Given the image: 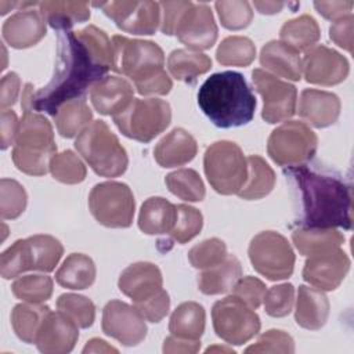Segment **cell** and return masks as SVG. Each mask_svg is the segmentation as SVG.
Returning a JSON list of instances; mask_svg holds the SVG:
<instances>
[{
  "label": "cell",
  "mask_w": 354,
  "mask_h": 354,
  "mask_svg": "<svg viewBox=\"0 0 354 354\" xmlns=\"http://www.w3.org/2000/svg\"><path fill=\"white\" fill-rule=\"evenodd\" d=\"M254 8L260 12V14H277L279 11H282L283 7L289 6V3L285 1H253Z\"/></svg>",
  "instance_id": "680465c9"
},
{
  "label": "cell",
  "mask_w": 354,
  "mask_h": 354,
  "mask_svg": "<svg viewBox=\"0 0 354 354\" xmlns=\"http://www.w3.org/2000/svg\"><path fill=\"white\" fill-rule=\"evenodd\" d=\"M58 133L65 138L79 136L91 122L93 112L84 97L65 102L53 116Z\"/></svg>",
  "instance_id": "d590c367"
},
{
  "label": "cell",
  "mask_w": 354,
  "mask_h": 354,
  "mask_svg": "<svg viewBox=\"0 0 354 354\" xmlns=\"http://www.w3.org/2000/svg\"><path fill=\"white\" fill-rule=\"evenodd\" d=\"M163 285L159 267L149 261H137L124 268L119 277V290L133 303L142 301L158 293Z\"/></svg>",
  "instance_id": "44dd1931"
},
{
  "label": "cell",
  "mask_w": 354,
  "mask_h": 354,
  "mask_svg": "<svg viewBox=\"0 0 354 354\" xmlns=\"http://www.w3.org/2000/svg\"><path fill=\"white\" fill-rule=\"evenodd\" d=\"M301 71L306 82L319 86H335L346 80L350 65L344 55L326 46H314L304 53Z\"/></svg>",
  "instance_id": "ac0fdd59"
},
{
  "label": "cell",
  "mask_w": 354,
  "mask_h": 354,
  "mask_svg": "<svg viewBox=\"0 0 354 354\" xmlns=\"http://www.w3.org/2000/svg\"><path fill=\"white\" fill-rule=\"evenodd\" d=\"M350 270V259L340 249L333 248L307 256L303 268V279L319 290H335Z\"/></svg>",
  "instance_id": "d6986e66"
},
{
  "label": "cell",
  "mask_w": 354,
  "mask_h": 354,
  "mask_svg": "<svg viewBox=\"0 0 354 354\" xmlns=\"http://www.w3.org/2000/svg\"><path fill=\"white\" fill-rule=\"evenodd\" d=\"M256 91L263 98L261 118L270 123L288 120L296 112L297 90L293 84L281 80L264 69L256 68L252 72Z\"/></svg>",
  "instance_id": "9a60e30c"
},
{
  "label": "cell",
  "mask_w": 354,
  "mask_h": 354,
  "mask_svg": "<svg viewBox=\"0 0 354 354\" xmlns=\"http://www.w3.org/2000/svg\"><path fill=\"white\" fill-rule=\"evenodd\" d=\"M50 311L48 306L39 303L17 304L11 311V325L18 339L29 344L35 343L37 330Z\"/></svg>",
  "instance_id": "74e56055"
},
{
  "label": "cell",
  "mask_w": 354,
  "mask_h": 354,
  "mask_svg": "<svg viewBox=\"0 0 354 354\" xmlns=\"http://www.w3.org/2000/svg\"><path fill=\"white\" fill-rule=\"evenodd\" d=\"M39 11L44 21L58 32L71 30L73 25L90 18L86 1H40Z\"/></svg>",
  "instance_id": "f546056e"
},
{
  "label": "cell",
  "mask_w": 354,
  "mask_h": 354,
  "mask_svg": "<svg viewBox=\"0 0 354 354\" xmlns=\"http://www.w3.org/2000/svg\"><path fill=\"white\" fill-rule=\"evenodd\" d=\"M75 148L98 176L119 177L127 169L126 149L104 120L91 122L75 140Z\"/></svg>",
  "instance_id": "52a82bcc"
},
{
  "label": "cell",
  "mask_w": 354,
  "mask_h": 354,
  "mask_svg": "<svg viewBox=\"0 0 354 354\" xmlns=\"http://www.w3.org/2000/svg\"><path fill=\"white\" fill-rule=\"evenodd\" d=\"M212 351H227V353H234L232 348H225V347H220V346H213V347H207L206 353H212Z\"/></svg>",
  "instance_id": "6125c7cd"
},
{
  "label": "cell",
  "mask_w": 354,
  "mask_h": 354,
  "mask_svg": "<svg viewBox=\"0 0 354 354\" xmlns=\"http://www.w3.org/2000/svg\"><path fill=\"white\" fill-rule=\"evenodd\" d=\"M119 131L127 138L149 142L163 133L171 122V108L159 98H133L118 115L112 116Z\"/></svg>",
  "instance_id": "30bf717a"
},
{
  "label": "cell",
  "mask_w": 354,
  "mask_h": 354,
  "mask_svg": "<svg viewBox=\"0 0 354 354\" xmlns=\"http://www.w3.org/2000/svg\"><path fill=\"white\" fill-rule=\"evenodd\" d=\"M212 59L202 53L185 48L173 50L167 58V69L170 75L181 82L194 83L199 75L209 72Z\"/></svg>",
  "instance_id": "e575fe53"
},
{
  "label": "cell",
  "mask_w": 354,
  "mask_h": 354,
  "mask_svg": "<svg viewBox=\"0 0 354 354\" xmlns=\"http://www.w3.org/2000/svg\"><path fill=\"white\" fill-rule=\"evenodd\" d=\"M28 203L25 188L15 180L1 178L0 181V216L3 220L19 217Z\"/></svg>",
  "instance_id": "ee69618b"
},
{
  "label": "cell",
  "mask_w": 354,
  "mask_h": 354,
  "mask_svg": "<svg viewBox=\"0 0 354 354\" xmlns=\"http://www.w3.org/2000/svg\"><path fill=\"white\" fill-rule=\"evenodd\" d=\"M318 148L317 134L299 120H288L274 129L267 141L268 156L282 167L308 163Z\"/></svg>",
  "instance_id": "8fae6325"
},
{
  "label": "cell",
  "mask_w": 354,
  "mask_h": 354,
  "mask_svg": "<svg viewBox=\"0 0 354 354\" xmlns=\"http://www.w3.org/2000/svg\"><path fill=\"white\" fill-rule=\"evenodd\" d=\"M177 217L173 230L169 232L177 243H187L194 239L202 230V213L189 205H176Z\"/></svg>",
  "instance_id": "f6af8a7d"
},
{
  "label": "cell",
  "mask_w": 354,
  "mask_h": 354,
  "mask_svg": "<svg viewBox=\"0 0 354 354\" xmlns=\"http://www.w3.org/2000/svg\"><path fill=\"white\" fill-rule=\"evenodd\" d=\"M14 7H19V3L1 0V1H0V14L4 15V14H7V12H8L11 8H14Z\"/></svg>",
  "instance_id": "94428289"
},
{
  "label": "cell",
  "mask_w": 354,
  "mask_h": 354,
  "mask_svg": "<svg viewBox=\"0 0 354 354\" xmlns=\"http://www.w3.org/2000/svg\"><path fill=\"white\" fill-rule=\"evenodd\" d=\"M196 152V140L187 130L176 127L156 144L153 158L162 167H177L191 162Z\"/></svg>",
  "instance_id": "484cf974"
},
{
  "label": "cell",
  "mask_w": 354,
  "mask_h": 354,
  "mask_svg": "<svg viewBox=\"0 0 354 354\" xmlns=\"http://www.w3.org/2000/svg\"><path fill=\"white\" fill-rule=\"evenodd\" d=\"M64 254L61 242L46 234L15 241L1 253L0 272L6 279L19 277L25 271L50 272Z\"/></svg>",
  "instance_id": "ba28073f"
},
{
  "label": "cell",
  "mask_w": 354,
  "mask_h": 354,
  "mask_svg": "<svg viewBox=\"0 0 354 354\" xmlns=\"http://www.w3.org/2000/svg\"><path fill=\"white\" fill-rule=\"evenodd\" d=\"M227 254L225 243L218 238H210L192 246L188 252V260L192 267L206 270L223 261Z\"/></svg>",
  "instance_id": "7dc6e473"
},
{
  "label": "cell",
  "mask_w": 354,
  "mask_h": 354,
  "mask_svg": "<svg viewBox=\"0 0 354 354\" xmlns=\"http://www.w3.org/2000/svg\"><path fill=\"white\" fill-rule=\"evenodd\" d=\"M160 32L177 36L189 50L210 48L217 40V25L210 7L205 3L162 1Z\"/></svg>",
  "instance_id": "5b68a950"
},
{
  "label": "cell",
  "mask_w": 354,
  "mask_h": 354,
  "mask_svg": "<svg viewBox=\"0 0 354 354\" xmlns=\"http://www.w3.org/2000/svg\"><path fill=\"white\" fill-rule=\"evenodd\" d=\"M201 348L199 340H189L177 336H169L163 343V353H196Z\"/></svg>",
  "instance_id": "6f0895ef"
},
{
  "label": "cell",
  "mask_w": 354,
  "mask_h": 354,
  "mask_svg": "<svg viewBox=\"0 0 354 354\" xmlns=\"http://www.w3.org/2000/svg\"><path fill=\"white\" fill-rule=\"evenodd\" d=\"M353 1H314L315 10L326 19L336 21L344 15L351 14Z\"/></svg>",
  "instance_id": "11a10c76"
},
{
  "label": "cell",
  "mask_w": 354,
  "mask_h": 354,
  "mask_svg": "<svg viewBox=\"0 0 354 354\" xmlns=\"http://www.w3.org/2000/svg\"><path fill=\"white\" fill-rule=\"evenodd\" d=\"M19 130V122L17 113L11 109L1 111V149H7L15 142Z\"/></svg>",
  "instance_id": "9f6ffc18"
},
{
  "label": "cell",
  "mask_w": 354,
  "mask_h": 354,
  "mask_svg": "<svg viewBox=\"0 0 354 354\" xmlns=\"http://www.w3.org/2000/svg\"><path fill=\"white\" fill-rule=\"evenodd\" d=\"M198 105L220 129L248 124L256 109V98L242 73L217 72L207 77L198 91Z\"/></svg>",
  "instance_id": "3957f363"
},
{
  "label": "cell",
  "mask_w": 354,
  "mask_h": 354,
  "mask_svg": "<svg viewBox=\"0 0 354 354\" xmlns=\"http://www.w3.org/2000/svg\"><path fill=\"white\" fill-rule=\"evenodd\" d=\"M245 353H295L293 337L281 329H270L260 335L256 343L245 348Z\"/></svg>",
  "instance_id": "681fc988"
},
{
  "label": "cell",
  "mask_w": 354,
  "mask_h": 354,
  "mask_svg": "<svg viewBox=\"0 0 354 354\" xmlns=\"http://www.w3.org/2000/svg\"><path fill=\"white\" fill-rule=\"evenodd\" d=\"M292 241L303 256H311L344 243V235L336 228L299 227L292 232Z\"/></svg>",
  "instance_id": "d6a6232c"
},
{
  "label": "cell",
  "mask_w": 354,
  "mask_h": 354,
  "mask_svg": "<svg viewBox=\"0 0 354 354\" xmlns=\"http://www.w3.org/2000/svg\"><path fill=\"white\" fill-rule=\"evenodd\" d=\"M203 170L216 192L236 195L248 177V160L238 144L221 140L206 148Z\"/></svg>",
  "instance_id": "9c48e42d"
},
{
  "label": "cell",
  "mask_w": 354,
  "mask_h": 354,
  "mask_svg": "<svg viewBox=\"0 0 354 354\" xmlns=\"http://www.w3.org/2000/svg\"><path fill=\"white\" fill-rule=\"evenodd\" d=\"M79 339V326L62 311H50L43 319L35 344L44 354L71 353Z\"/></svg>",
  "instance_id": "ffe728a7"
},
{
  "label": "cell",
  "mask_w": 354,
  "mask_h": 354,
  "mask_svg": "<svg viewBox=\"0 0 354 354\" xmlns=\"http://www.w3.org/2000/svg\"><path fill=\"white\" fill-rule=\"evenodd\" d=\"M112 68L113 44L102 29L88 25L77 32H59L51 80L39 90L28 83L21 106L24 112L43 111L54 116L59 106L83 97Z\"/></svg>",
  "instance_id": "6da1fadb"
},
{
  "label": "cell",
  "mask_w": 354,
  "mask_h": 354,
  "mask_svg": "<svg viewBox=\"0 0 354 354\" xmlns=\"http://www.w3.org/2000/svg\"><path fill=\"white\" fill-rule=\"evenodd\" d=\"M55 155L51 123L40 113L24 112L11 153L15 167L29 176H44Z\"/></svg>",
  "instance_id": "8992f818"
},
{
  "label": "cell",
  "mask_w": 354,
  "mask_h": 354,
  "mask_svg": "<svg viewBox=\"0 0 354 354\" xmlns=\"http://www.w3.org/2000/svg\"><path fill=\"white\" fill-rule=\"evenodd\" d=\"M266 288L267 286L264 285V282L256 277H241L232 288V295L242 300L245 304H248L250 308L256 310L260 307L264 299V295L267 292Z\"/></svg>",
  "instance_id": "f907efd6"
},
{
  "label": "cell",
  "mask_w": 354,
  "mask_h": 354,
  "mask_svg": "<svg viewBox=\"0 0 354 354\" xmlns=\"http://www.w3.org/2000/svg\"><path fill=\"white\" fill-rule=\"evenodd\" d=\"M134 307L140 311V314L149 322H159L162 321L169 310H170V299L169 295L165 289H160L158 293H155L153 296L134 303Z\"/></svg>",
  "instance_id": "816d5d0a"
},
{
  "label": "cell",
  "mask_w": 354,
  "mask_h": 354,
  "mask_svg": "<svg viewBox=\"0 0 354 354\" xmlns=\"http://www.w3.org/2000/svg\"><path fill=\"white\" fill-rule=\"evenodd\" d=\"M50 173L54 180L62 184H79L86 178L87 169L82 159L72 151L66 149L57 153L50 162Z\"/></svg>",
  "instance_id": "b9f144b4"
},
{
  "label": "cell",
  "mask_w": 354,
  "mask_h": 354,
  "mask_svg": "<svg viewBox=\"0 0 354 354\" xmlns=\"http://www.w3.org/2000/svg\"><path fill=\"white\" fill-rule=\"evenodd\" d=\"M353 29H354L353 14L344 15L333 21V24L329 26V39L343 50L353 53Z\"/></svg>",
  "instance_id": "f5cc1de1"
},
{
  "label": "cell",
  "mask_w": 354,
  "mask_h": 354,
  "mask_svg": "<svg viewBox=\"0 0 354 354\" xmlns=\"http://www.w3.org/2000/svg\"><path fill=\"white\" fill-rule=\"evenodd\" d=\"M165 183L173 195L187 202H201L206 194L201 176L192 169L171 171L165 177Z\"/></svg>",
  "instance_id": "ab89813d"
},
{
  "label": "cell",
  "mask_w": 354,
  "mask_h": 354,
  "mask_svg": "<svg viewBox=\"0 0 354 354\" xmlns=\"http://www.w3.org/2000/svg\"><path fill=\"white\" fill-rule=\"evenodd\" d=\"M83 353H118V350L109 346L102 339H91L83 348Z\"/></svg>",
  "instance_id": "91938a15"
},
{
  "label": "cell",
  "mask_w": 354,
  "mask_h": 354,
  "mask_svg": "<svg viewBox=\"0 0 354 354\" xmlns=\"http://www.w3.org/2000/svg\"><path fill=\"white\" fill-rule=\"evenodd\" d=\"M340 108V100L336 94L317 88H304L300 94L297 112L311 126L324 129L339 119Z\"/></svg>",
  "instance_id": "603a6c76"
},
{
  "label": "cell",
  "mask_w": 354,
  "mask_h": 354,
  "mask_svg": "<svg viewBox=\"0 0 354 354\" xmlns=\"http://www.w3.org/2000/svg\"><path fill=\"white\" fill-rule=\"evenodd\" d=\"M256 57L254 43L245 36L225 37L216 51V59L225 66H248Z\"/></svg>",
  "instance_id": "f35d334b"
},
{
  "label": "cell",
  "mask_w": 354,
  "mask_h": 354,
  "mask_svg": "<svg viewBox=\"0 0 354 354\" xmlns=\"http://www.w3.org/2000/svg\"><path fill=\"white\" fill-rule=\"evenodd\" d=\"M111 18L115 25L133 35H155L160 26V4L156 1H105L93 3Z\"/></svg>",
  "instance_id": "2e32d148"
},
{
  "label": "cell",
  "mask_w": 354,
  "mask_h": 354,
  "mask_svg": "<svg viewBox=\"0 0 354 354\" xmlns=\"http://www.w3.org/2000/svg\"><path fill=\"white\" fill-rule=\"evenodd\" d=\"M93 217L108 228H127L133 224L136 201L124 183L105 181L94 185L88 195Z\"/></svg>",
  "instance_id": "7c38bea8"
},
{
  "label": "cell",
  "mask_w": 354,
  "mask_h": 354,
  "mask_svg": "<svg viewBox=\"0 0 354 354\" xmlns=\"http://www.w3.org/2000/svg\"><path fill=\"white\" fill-rule=\"evenodd\" d=\"M279 37L281 41L289 44L295 50L307 51L319 40L321 30L311 15L303 14L295 19L286 21L279 30Z\"/></svg>",
  "instance_id": "8d00e7d4"
},
{
  "label": "cell",
  "mask_w": 354,
  "mask_h": 354,
  "mask_svg": "<svg viewBox=\"0 0 354 354\" xmlns=\"http://www.w3.org/2000/svg\"><path fill=\"white\" fill-rule=\"evenodd\" d=\"M206 313L196 301H184L173 311L169 321V332L173 336L199 340L205 332Z\"/></svg>",
  "instance_id": "1f68e13d"
},
{
  "label": "cell",
  "mask_w": 354,
  "mask_h": 354,
  "mask_svg": "<svg viewBox=\"0 0 354 354\" xmlns=\"http://www.w3.org/2000/svg\"><path fill=\"white\" fill-rule=\"evenodd\" d=\"M46 24L39 10H21L3 24V39L12 48L32 47L46 36Z\"/></svg>",
  "instance_id": "7402d4cb"
},
{
  "label": "cell",
  "mask_w": 354,
  "mask_h": 354,
  "mask_svg": "<svg viewBox=\"0 0 354 354\" xmlns=\"http://www.w3.org/2000/svg\"><path fill=\"white\" fill-rule=\"evenodd\" d=\"M57 308L72 318L79 328H88L95 319L94 303L82 295L64 293L57 300Z\"/></svg>",
  "instance_id": "7bdbcfd3"
},
{
  "label": "cell",
  "mask_w": 354,
  "mask_h": 354,
  "mask_svg": "<svg viewBox=\"0 0 354 354\" xmlns=\"http://www.w3.org/2000/svg\"><path fill=\"white\" fill-rule=\"evenodd\" d=\"M248 254L253 268L270 281L288 279L296 256L288 239L275 231H263L250 241Z\"/></svg>",
  "instance_id": "4fadbf2b"
},
{
  "label": "cell",
  "mask_w": 354,
  "mask_h": 354,
  "mask_svg": "<svg viewBox=\"0 0 354 354\" xmlns=\"http://www.w3.org/2000/svg\"><path fill=\"white\" fill-rule=\"evenodd\" d=\"M176 217V205L162 196H152L141 205L138 228L147 235L169 234L174 227Z\"/></svg>",
  "instance_id": "83f0119b"
},
{
  "label": "cell",
  "mask_w": 354,
  "mask_h": 354,
  "mask_svg": "<svg viewBox=\"0 0 354 354\" xmlns=\"http://www.w3.org/2000/svg\"><path fill=\"white\" fill-rule=\"evenodd\" d=\"M55 281L66 289H87L95 281V264L91 257L83 253H72L57 270Z\"/></svg>",
  "instance_id": "4dcf8cb0"
},
{
  "label": "cell",
  "mask_w": 354,
  "mask_h": 354,
  "mask_svg": "<svg viewBox=\"0 0 354 354\" xmlns=\"http://www.w3.org/2000/svg\"><path fill=\"white\" fill-rule=\"evenodd\" d=\"M242 277V267L236 256L227 254L218 264L202 270L198 275V288L205 295H221L234 288Z\"/></svg>",
  "instance_id": "f1b7e54d"
},
{
  "label": "cell",
  "mask_w": 354,
  "mask_h": 354,
  "mask_svg": "<svg viewBox=\"0 0 354 354\" xmlns=\"http://www.w3.org/2000/svg\"><path fill=\"white\" fill-rule=\"evenodd\" d=\"M248 160V177L239 192V198L254 201L268 195L275 185V173L271 166L259 155H250Z\"/></svg>",
  "instance_id": "836d02e7"
},
{
  "label": "cell",
  "mask_w": 354,
  "mask_h": 354,
  "mask_svg": "<svg viewBox=\"0 0 354 354\" xmlns=\"http://www.w3.org/2000/svg\"><path fill=\"white\" fill-rule=\"evenodd\" d=\"M296 199H299V223L313 228H344L353 224L351 185L336 171L319 163L288 167Z\"/></svg>",
  "instance_id": "7a4b0ae2"
},
{
  "label": "cell",
  "mask_w": 354,
  "mask_h": 354,
  "mask_svg": "<svg viewBox=\"0 0 354 354\" xmlns=\"http://www.w3.org/2000/svg\"><path fill=\"white\" fill-rule=\"evenodd\" d=\"M101 326L106 336L127 347L140 344L147 336L145 318L134 306L120 300H111L105 304Z\"/></svg>",
  "instance_id": "e0dca14e"
},
{
  "label": "cell",
  "mask_w": 354,
  "mask_h": 354,
  "mask_svg": "<svg viewBox=\"0 0 354 354\" xmlns=\"http://www.w3.org/2000/svg\"><path fill=\"white\" fill-rule=\"evenodd\" d=\"M260 64L264 69L288 80L301 79V58L297 50L281 40H271L260 51Z\"/></svg>",
  "instance_id": "d4e9b609"
},
{
  "label": "cell",
  "mask_w": 354,
  "mask_h": 354,
  "mask_svg": "<svg viewBox=\"0 0 354 354\" xmlns=\"http://www.w3.org/2000/svg\"><path fill=\"white\" fill-rule=\"evenodd\" d=\"M264 310L270 317H286L295 303V286L292 283H281L271 286L264 295Z\"/></svg>",
  "instance_id": "c3c4849f"
},
{
  "label": "cell",
  "mask_w": 354,
  "mask_h": 354,
  "mask_svg": "<svg viewBox=\"0 0 354 354\" xmlns=\"http://www.w3.org/2000/svg\"><path fill=\"white\" fill-rule=\"evenodd\" d=\"M213 329L228 344L241 346L253 339L261 328L259 315L234 295L213 304Z\"/></svg>",
  "instance_id": "5bb4252c"
},
{
  "label": "cell",
  "mask_w": 354,
  "mask_h": 354,
  "mask_svg": "<svg viewBox=\"0 0 354 354\" xmlns=\"http://www.w3.org/2000/svg\"><path fill=\"white\" fill-rule=\"evenodd\" d=\"M21 88V79L15 72H10L1 77L0 83V108L7 109L14 105Z\"/></svg>",
  "instance_id": "db71d44e"
},
{
  "label": "cell",
  "mask_w": 354,
  "mask_h": 354,
  "mask_svg": "<svg viewBox=\"0 0 354 354\" xmlns=\"http://www.w3.org/2000/svg\"><path fill=\"white\" fill-rule=\"evenodd\" d=\"M216 11L221 21V25L230 30H241L250 25L253 19V10L248 1H216Z\"/></svg>",
  "instance_id": "bcb514c9"
},
{
  "label": "cell",
  "mask_w": 354,
  "mask_h": 354,
  "mask_svg": "<svg viewBox=\"0 0 354 354\" xmlns=\"http://www.w3.org/2000/svg\"><path fill=\"white\" fill-rule=\"evenodd\" d=\"M17 299L28 303L47 301L53 295V279L44 274H29L19 277L11 285Z\"/></svg>",
  "instance_id": "60d3db41"
},
{
  "label": "cell",
  "mask_w": 354,
  "mask_h": 354,
  "mask_svg": "<svg viewBox=\"0 0 354 354\" xmlns=\"http://www.w3.org/2000/svg\"><path fill=\"white\" fill-rule=\"evenodd\" d=\"M329 315V300L324 290L300 285L296 299L295 321L308 330L321 329Z\"/></svg>",
  "instance_id": "4316f807"
},
{
  "label": "cell",
  "mask_w": 354,
  "mask_h": 354,
  "mask_svg": "<svg viewBox=\"0 0 354 354\" xmlns=\"http://www.w3.org/2000/svg\"><path fill=\"white\" fill-rule=\"evenodd\" d=\"M113 68L116 73L129 77L141 95L169 94L173 82L165 71L163 50L151 40L112 37Z\"/></svg>",
  "instance_id": "277c9868"
},
{
  "label": "cell",
  "mask_w": 354,
  "mask_h": 354,
  "mask_svg": "<svg viewBox=\"0 0 354 354\" xmlns=\"http://www.w3.org/2000/svg\"><path fill=\"white\" fill-rule=\"evenodd\" d=\"M133 86L123 77L105 76L90 88V101L101 115L115 116L134 98Z\"/></svg>",
  "instance_id": "cb8c5ba5"
}]
</instances>
